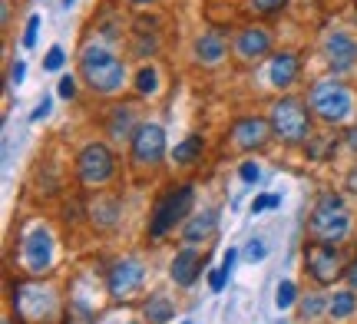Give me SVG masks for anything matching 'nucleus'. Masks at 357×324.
Instances as JSON below:
<instances>
[{
    "instance_id": "obj_1",
    "label": "nucleus",
    "mask_w": 357,
    "mask_h": 324,
    "mask_svg": "<svg viewBox=\"0 0 357 324\" xmlns=\"http://www.w3.org/2000/svg\"><path fill=\"white\" fill-rule=\"evenodd\" d=\"M79 77L86 83L93 93H102V96H109L123 86V79H126V66L123 60L116 56L113 50H106V47H86L83 56H79Z\"/></svg>"
},
{
    "instance_id": "obj_2",
    "label": "nucleus",
    "mask_w": 357,
    "mask_h": 324,
    "mask_svg": "<svg viewBox=\"0 0 357 324\" xmlns=\"http://www.w3.org/2000/svg\"><path fill=\"white\" fill-rule=\"evenodd\" d=\"M307 232L314 242H324V245H334L341 242L347 232H351V215H347V206L341 195L324 192L318 199V206L307 219Z\"/></svg>"
},
{
    "instance_id": "obj_3",
    "label": "nucleus",
    "mask_w": 357,
    "mask_h": 324,
    "mask_svg": "<svg viewBox=\"0 0 357 324\" xmlns=\"http://www.w3.org/2000/svg\"><path fill=\"white\" fill-rule=\"evenodd\" d=\"M307 103L311 109L318 113L324 123H344L351 113H354V96L347 90L344 83H337V79H321L311 86L307 93Z\"/></svg>"
},
{
    "instance_id": "obj_4",
    "label": "nucleus",
    "mask_w": 357,
    "mask_h": 324,
    "mask_svg": "<svg viewBox=\"0 0 357 324\" xmlns=\"http://www.w3.org/2000/svg\"><path fill=\"white\" fill-rule=\"evenodd\" d=\"M271 130L278 139L284 143H305L307 132H311V119H307V109L301 100H294V96H284L278 103L271 106Z\"/></svg>"
},
{
    "instance_id": "obj_5",
    "label": "nucleus",
    "mask_w": 357,
    "mask_h": 324,
    "mask_svg": "<svg viewBox=\"0 0 357 324\" xmlns=\"http://www.w3.org/2000/svg\"><path fill=\"white\" fill-rule=\"evenodd\" d=\"M189 208H192V185L172 189V192L155 206V215H153V222H149V235H153V238H162L176 222H182L189 215Z\"/></svg>"
},
{
    "instance_id": "obj_6",
    "label": "nucleus",
    "mask_w": 357,
    "mask_h": 324,
    "mask_svg": "<svg viewBox=\"0 0 357 324\" xmlns=\"http://www.w3.org/2000/svg\"><path fill=\"white\" fill-rule=\"evenodd\" d=\"M77 172L86 185H102V182L113 179L116 159L109 153V146H102V143L83 146V153L77 156Z\"/></svg>"
},
{
    "instance_id": "obj_7",
    "label": "nucleus",
    "mask_w": 357,
    "mask_h": 324,
    "mask_svg": "<svg viewBox=\"0 0 357 324\" xmlns=\"http://www.w3.org/2000/svg\"><path fill=\"white\" fill-rule=\"evenodd\" d=\"M13 304L24 321H47L56 311V298L53 291H47L43 285H17L13 288Z\"/></svg>"
},
{
    "instance_id": "obj_8",
    "label": "nucleus",
    "mask_w": 357,
    "mask_h": 324,
    "mask_svg": "<svg viewBox=\"0 0 357 324\" xmlns=\"http://www.w3.org/2000/svg\"><path fill=\"white\" fill-rule=\"evenodd\" d=\"M305 259H307V272L314 275V281H321V285H331V281H337L341 275H347L337 245L311 242V245L305 248Z\"/></svg>"
},
{
    "instance_id": "obj_9",
    "label": "nucleus",
    "mask_w": 357,
    "mask_h": 324,
    "mask_svg": "<svg viewBox=\"0 0 357 324\" xmlns=\"http://www.w3.org/2000/svg\"><path fill=\"white\" fill-rule=\"evenodd\" d=\"M20 259H24L26 272L30 275H43L53 265V235L37 225L24 235V245H20Z\"/></svg>"
},
{
    "instance_id": "obj_10",
    "label": "nucleus",
    "mask_w": 357,
    "mask_h": 324,
    "mask_svg": "<svg viewBox=\"0 0 357 324\" xmlns=\"http://www.w3.org/2000/svg\"><path fill=\"white\" fill-rule=\"evenodd\" d=\"M166 156V132L155 123H142L139 132L132 136V162L136 166H155Z\"/></svg>"
},
{
    "instance_id": "obj_11",
    "label": "nucleus",
    "mask_w": 357,
    "mask_h": 324,
    "mask_svg": "<svg viewBox=\"0 0 357 324\" xmlns=\"http://www.w3.org/2000/svg\"><path fill=\"white\" fill-rule=\"evenodd\" d=\"M142 278H146V272H142L139 261L136 259H119L113 268H109L106 285H109V295H113V298L126 301L142 288Z\"/></svg>"
},
{
    "instance_id": "obj_12",
    "label": "nucleus",
    "mask_w": 357,
    "mask_h": 324,
    "mask_svg": "<svg viewBox=\"0 0 357 324\" xmlns=\"http://www.w3.org/2000/svg\"><path fill=\"white\" fill-rule=\"evenodd\" d=\"M324 56H328V66L334 73H344L357 63V40L344 30H331L324 37Z\"/></svg>"
},
{
    "instance_id": "obj_13",
    "label": "nucleus",
    "mask_w": 357,
    "mask_h": 324,
    "mask_svg": "<svg viewBox=\"0 0 357 324\" xmlns=\"http://www.w3.org/2000/svg\"><path fill=\"white\" fill-rule=\"evenodd\" d=\"M271 119H261V116H245V119H235L231 126V136H235V146L238 149H261V146L271 139Z\"/></svg>"
},
{
    "instance_id": "obj_14",
    "label": "nucleus",
    "mask_w": 357,
    "mask_h": 324,
    "mask_svg": "<svg viewBox=\"0 0 357 324\" xmlns=\"http://www.w3.org/2000/svg\"><path fill=\"white\" fill-rule=\"evenodd\" d=\"M271 50V37H268L265 26H245L242 33L235 37V53L242 60H261Z\"/></svg>"
},
{
    "instance_id": "obj_15",
    "label": "nucleus",
    "mask_w": 357,
    "mask_h": 324,
    "mask_svg": "<svg viewBox=\"0 0 357 324\" xmlns=\"http://www.w3.org/2000/svg\"><path fill=\"white\" fill-rule=\"evenodd\" d=\"M169 275H172V281H176V285H182V288L195 285V278L202 275V259H199V252H195V248H182L176 259H172Z\"/></svg>"
},
{
    "instance_id": "obj_16",
    "label": "nucleus",
    "mask_w": 357,
    "mask_h": 324,
    "mask_svg": "<svg viewBox=\"0 0 357 324\" xmlns=\"http://www.w3.org/2000/svg\"><path fill=\"white\" fill-rule=\"evenodd\" d=\"M225 53H229V47H225V37L218 33V30H205L202 37L195 40V60L205 66H215L225 60Z\"/></svg>"
},
{
    "instance_id": "obj_17",
    "label": "nucleus",
    "mask_w": 357,
    "mask_h": 324,
    "mask_svg": "<svg viewBox=\"0 0 357 324\" xmlns=\"http://www.w3.org/2000/svg\"><path fill=\"white\" fill-rule=\"evenodd\" d=\"M294 77H298V56L294 53H275L271 56V66H268V79H271V86H291Z\"/></svg>"
},
{
    "instance_id": "obj_18",
    "label": "nucleus",
    "mask_w": 357,
    "mask_h": 324,
    "mask_svg": "<svg viewBox=\"0 0 357 324\" xmlns=\"http://www.w3.org/2000/svg\"><path fill=\"white\" fill-rule=\"evenodd\" d=\"M139 126L142 123H136V106H116L113 109V116H109V136L113 139H123V136H136L139 132Z\"/></svg>"
},
{
    "instance_id": "obj_19",
    "label": "nucleus",
    "mask_w": 357,
    "mask_h": 324,
    "mask_svg": "<svg viewBox=\"0 0 357 324\" xmlns=\"http://www.w3.org/2000/svg\"><path fill=\"white\" fill-rule=\"evenodd\" d=\"M215 225H218V212L215 208H208V212H202V215L189 219V225L182 229V238H185L189 245H199V242H205L208 235L215 232Z\"/></svg>"
},
{
    "instance_id": "obj_20",
    "label": "nucleus",
    "mask_w": 357,
    "mask_h": 324,
    "mask_svg": "<svg viewBox=\"0 0 357 324\" xmlns=\"http://www.w3.org/2000/svg\"><path fill=\"white\" fill-rule=\"evenodd\" d=\"M199 156H202V136H185V139L172 149V159H176L178 166H192Z\"/></svg>"
},
{
    "instance_id": "obj_21",
    "label": "nucleus",
    "mask_w": 357,
    "mask_h": 324,
    "mask_svg": "<svg viewBox=\"0 0 357 324\" xmlns=\"http://www.w3.org/2000/svg\"><path fill=\"white\" fill-rule=\"evenodd\" d=\"M357 308V295L354 291H337L331 298V304H328V314H331L334 321H341V318H351Z\"/></svg>"
},
{
    "instance_id": "obj_22",
    "label": "nucleus",
    "mask_w": 357,
    "mask_h": 324,
    "mask_svg": "<svg viewBox=\"0 0 357 324\" xmlns=\"http://www.w3.org/2000/svg\"><path fill=\"white\" fill-rule=\"evenodd\" d=\"M146 318L153 324H166L172 318V304H169L162 295H153V298L146 301Z\"/></svg>"
},
{
    "instance_id": "obj_23",
    "label": "nucleus",
    "mask_w": 357,
    "mask_h": 324,
    "mask_svg": "<svg viewBox=\"0 0 357 324\" xmlns=\"http://www.w3.org/2000/svg\"><path fill=\"white\" fill-rule=\"evenodd\" d=\"M324 308H328V304H324L321 295H307V298L301 301V321H318Z\"/></svg>"
},
{
    "instance_id": "obj_24",
    "label": "nucleus",
    "mask_w": 357,
    "mask_h": 324,
    "mask_svg": "<svg viewBox=\"0 0 357 324\" xmlns=\"http://www.w3.org/2000/svg\"><path fill=\"white\" fill-rule=\"evenodd\" d=\"M136 90H139L142 96H149V93L159 90V77H155L153 66H142L139 70V77H136Z\"/></svg>"
},
{
    "instance_id": "obj_25",
    "label": "nucleus",
    "mask_w": 357,
    "mask_h": 324,
    "mask_svg": "<svg viewBox=\"0 0 357 324\" xmlns=\"http://www.w3.org/2000/svg\"><path fill=\"white\" fill-rule=\"evenodd\" d=\"M294 298H298V288H294V281H281V285H278V295H275V304H278V311L291 308Z\"/></svg>"
},
{
    "instance_id": "obj_26",
    "label": "nucleus",
    "mask_w": 357,
    "mask_h": 324,
    "mask_svg": "<svg viewBox=\"0 0 357 324\" xmlns=\"http://www.w3.org/2000/svg\"><path fill=\"white\" fill-rule=\"evenodd\" d=\"M63 47H50V50H47V60H43V66H47V70H60V66H63Z\"/></svg>"
},
{
    "instance_id": "obj_27",
    "label": "nucleus",
    "mask_w": 357,
    "mask_h": 324,
    "mask_svg": "<svg viewBox=\"0 0 357 324\" xmlns=\"http://www.w3.org/2000/svg\"><path fill=\"white\" fill-rule=\"evenodd\" d=\"M278 206H281L278 195H258L255 202H252V212L258 215V212H265V208H278Z\"/></svg>"
},
{
    "instance_id": "obj_28",
    "label": "nucleus",
    "mask_w": 357,
    "mask_h": 324,
    "mask_svg": "<svg viewBox=\"0 0 357 324\" xmlns=\"http://www.w3.org/2000/svg\"><path fill=\"white\" fill-rule=\"evenodd\" d=\"M37 30H40V17L33 13V17L26 20V33H24V47H26V50H30V47L37 43Z\"/></svg>"
},
{
    "instance_id": "obj_29",
    "label": "nucleus",
    "mask_w": 357,
    "mask_h": 324,
    "mask_svg": "<svg viewBox=\"0 0 357 324\" xmlns=\"http://www.w3.org/2000/svg\"><path fill=\"white\" fill-rule=\"evenodd\" d=\"M56 93H60L63 100H73V96H77V79H73V77H63L60 83H56Z\"/></svg>"
},
{
    "instance_id": "obj_30",
    "label": "nucleus",
    "mask_w": 357,
    "mask_h": 324,
    "mask_svg": "<svg viewBox=\"0 0 357 324\" xmlns=\"http://www.w3.org/2000/svg\"><path fill=\"white\" fill-rule=\"evenodd\" d=\"M238 176H242V182H258V179H261V169H258L255 162H242Z\"/></svg>"
},
{
    "instance_id": "obj_31",
    "label": "nucleus",
    "mask_w": 357,
    "mask_h": 324,
    "mask_svg": "<svg viewBox=\"0 0 357 324\" xmlns=\"http://www.w3.org/2000/svg\"><path fill=\"white\" fill-rule=\"evenodd\" d=\"M245 255H248V261H261L268 255V248L261 245V238H255V242H252V245L245 248Z\"/></svg>"
},
{
    "instance_id": "obj_32",
    "label": "nucleus",
    "mask_w": 357,
    "mask_h": 324,
    "mask_svg": "<svg viewBox=\"0 0 357 324\" xmlns=\"http://www.w3.org/2000/svg\"><path fill=\"white\" fill-rule=\"evenodd\" d=\"M225 278H229V272H225V268H215V272L208 275V288H212V291H222V288H225Z\"/></svg>"
},
{
    "instance_id": "obj_33",
    "label": "nucleus",
    "mask_w": 357,
    "mask_h": 324,
    "mask_svg": "<svg viewBox=\"0 0 357 324\" xmlns=\"http://www.w3.org/2000/svg\"><path fill=\"white\" fill-rule=\"evenodd\" d=\"M284 3V0H252V10H258V13H275Z\"/></svg>"
},
{
    "instance_id": "obj_34",
    "label": "nucleus",
    "mask_w": 357,
    "mask_h": 324,
    "mask_svg": "<svg viewBox=\"0 0 357 324\" xmlns=\"http://www.w3.org/2000/svg\"><path fill=\"white\" fill-rule=\"evenodd\" d=\"M24 73H26V66H24V63H13V70H10V83H13V86H20Z\"/></svg>"
},
{
    "instance_id": "obj_35",
    "label": "nucleus",
    "mask_w": 357,
    "mask_h": 324,
    "mask_svg": "<svg viewBox=\"0 0 357 324\" xmlns=\"http://www.w3.org/2000/svg\"><path fill=\"white\" fill-rule=\"evenodd\" d=\"M47 113H50V100H40V106L33 109V123H37V119H47Z\"/></svg>"
},
{
    "instance_id": "obj_36",
    "label": "nucleus",
    "mask_w": 357,
    "mask_h": 324,
    "mask_svg": "<svg viewBox=\"0 0 357 324\" xmlns=\"http://www.w3.org/2000/svg\"><path fill=\"white\" fill-rule=\"evenodd\" d=\"M235 259H238V252H235V248H229V252H225V259H222V268H225V272H231Z\"/></svg>"
},
{
    "instance_id": "obj_37",
    "label": "nucleus",
    "mask_w": 357,
    "mask_h": 324,
    "mask_svg": "<svg viewBox=\"0 0 357 324\" xmlns=\"http://www.w3.org/2000/svg\"><path fill=\"white\" fill-rule=\"evenodd\" d=\"M347 281H351V291H357V259L351 261V268H347Z\"/></svg>"
},
{
    "instance_id": "obj_38",
    "label": "nucleus",
    "mask_w": 357,
    "mask_h": 324,
    "mask_svg": "<svg viewBox=\"0 0 357 324\" xmlns=\"http://www.w3.org/2000/svg\"><path fill=\"white\" fill-rule=\"evenodd\" d=\"M132 7H146V3H155V0H129Z\"/></svg>"
},
{
    "instance_id": "obj_39",
    "label": "nucleus",
    "mask_w": 357,
    "mask_h": 324,
    "mask_svg": "<svg viewBox=\"0 0 357 324\" xmlns=\"http://www.w3.org/2000/svg\"><path fill=\"white\" fill-rule=\"evenodd\" d=\"M351 185H354V189H357V172H354V176H351Z\"/></svg>"
},
{
    "instance_id": "obj_40",
    "label": "nucleus",
    "mask_w": 357,
    "mask_h": 324,
    "mask_svg": "<svg viewBox=\"0 0 357 324\" xmlns=\"http://www.w3.org/2000/svg\"><path fill=\"white\" fill-rule=\"evenodd\" d=\"M3 324H13V321H3Z\"/></svg>"
},
{
    "instance_id": "obj_41",
    "label": "nucleus",
    "mask_w": 357,
    "mask_h": 324,
    "mask_svg": "<svg viewBox=\"0 0 357 324\" xmlns=\"http://www.w3.org/2000/svg\"><path fill=\"white\" fill-rule=\"evenodd\" d=\"M182 324H189V321H182Z\"/></svg>"
},
{
    "instance_id": "obj_42",
    "label": "nucleus",
    "mask_w": 357,
    "mask_h": 324,
    "mask_svg": "<svg viewBox=\"0 0 357 324\" xmlns=\"http://www.w3.org/2000/svg\"><path fill=\"white\" fill-rule=\"evenodd\" d=\"M129 324H132V321H129Z\"/></svg>"
}]
</instances>
